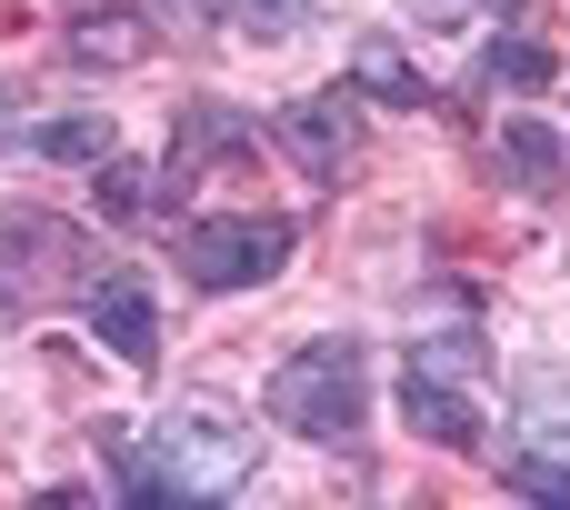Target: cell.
<instances>
[{
  "label": "cell",
  "mask_w": 570,
  "mask_h": 510,
  "mask_svg": "<svg viewBox=\"0 0 570 510\" xmlns=\"http://www.w3.org/2000/svg\"><path fill=\"white\" fill-rule=\"evenodd\" d=\"M281 140L301 150V170H341V160H351V100L331 90V100H301V110H281Z\"/></svg>",
  "instance_id": "6"
},
{
  "label": "cell",
  "mask_w": 570,
  "mask_h": 510,
  "mask_svg": "<svg viewBox=\"0 0 570 510\" xmlns=\"http://www.w3.org/2000/svg\"><path fill=\"white\" fill-rule=\"evenodd\" d=\"M90 331H100L110 361L150 371V361H160V301H150V281H100V291H90Z\"/></svg>",
  "instance_id": "4"
},
{
  "label": "cell",
  "mask_w": 570,
  "mask_h": 510,
  "mask_svg": "<svg viewBox=\"0 0 570 510\" xmlns=\"http://www.w3.org/2000/svg\"><path fill=\"white\" fill-rule=\"evenodd\" d=\"M110 461L130 501H230L250 481V431L220 401H180L160 431H120Z\"/></svg>",
  "instance_id": "1"
},
{
  "label": "cell",
  "mask_w": 570,
  "mask_h": 510,
  "mask_svg": "<svg viewBox=\"0 0 570 510\" xmlns=\"http://www.w3.org/2000/svg\"><path fill=\"white\" fill-rule=\"evenodd\" d=\"M461 10H471V0H421V20H461Z\"/></svg>",
  "instance_id": "16"
},
{
  "label": "cell",
  "mask_w": 570,
  "mask_h": 510,
  "mask_svg": "<svg viewBox=\"0 0 570 510\" xmlns=\"http://www.w3.org/2000/svg\"><path fill=\"white\" fill-rule=\"evenodd\" d=\"M401 421H411L421 441H441V451H481V401H471L451 371H411V381H401Z\"/></svg>",
  "instance_id": "5"
},
{
  "label": "cell",
  "mask_w": 570,
  "mask_h": 510,
  "mask_svg": "<svg viewBox=\"0 0 570 510\" xmlns=\"http://www.w3.org/2000/svg\"><path fill=\"white\" fill-rule=\"evenodd\" d=\"M361 90H381V100H401V110H421V70L391 50V40H371L361 50Z\"/></svg>",
  "instance_id": "9"
},
{
  "label": "cell",
  "mask_w": 570,
  "mask_h": 510,
  "mask_svg": "<svg viewBox=\"0 0 570 510\" xmlns=\"http://www.w3.org/2000/svg\"><path fill=\"white\" fill-rule=\"evenodd\" d=\"M30 150H40V160H110V120H100V110H80V120H40Z\"/></svg>",
  "instance_id": "8"
},
{
  "label": "cell",
  "mask_w": 570,
  "mask_h": 510,
  "mask_svg": "<svg viewBox=\"0 0 570 510\" xmlns=\"http://www.w3.org/2000/svg\"><path fill=\"white\" fill-rule=\"evenodd\" d=\"M501 481H511V491H531V501H561V510H570V461H531V451H521Z\"/></svg>",
  "instance_id": "12"
},
{
  "label": "cell",
  "mask_w": 570,
  "mask_h": 510,
  "mask_svg": "<svg viewBox=\"0 0 570 510\" xmlns=\"http://www.w3.org/2000/svg\"><path fill=\"white\" fill-rule=\"evenodd\" d=\"M281 261H291V220H271V210H230V220H190L180 231V271L200 291H250Z\"/></svg>",
  "instance_id": "3"
},
{
  "label": "cell",
  "mask_w": 570,
  "mask_h": 510,
  "mask_svg": "<svg viewBox=\"0 0 570 510\" xmlns=\"http://www.w3.org/2000/svg\"><path fill=\"white\" fill-rule=\"evenodd\" d=\"M501 170L531 180V190H551V180H561V140H551L541 120H511V130H501Z\"/></svg>",
  "instance_id": "7"
},
{
  "label": "cell",
  "mask_w": 570,
  "mask_h": 510,
  "mask_svg": "<svg viewBox=\"0 0 570 510\" xmlns=\"http://www.w3.org/2000/svg\"><path fill=\"white\" fill-rule=\"evenodd\" d=\"M100 200H110V220H140V210H150V170H140V160H110Z\"/></svg>",
  "instance_id": "13"
},
{
  "label": "cell",
  "mask_w": 570,
  "mask_h": 510,
  "mask_svg": "<svg viewBox=\"0 0 570 510\" xmlns=\"http://www.w3.org/2000/svg\"><path fill=\"white\" fill-rule=\"evenodd\" d=\"M411 371H451V381H461V371H481V341H471V331H441V341L411 351Z\"/></svg>",
  "instance_id": "14"
},
{
  "label": "cell",
  "mask_w": 570,
  "mask_h": 510,
  "mask_svg": "<svg viewBox=\"0 0 570 510\" xmlns=\"http://www.w3.org/2000/svg\"><path fill=\"white\" fill-rule=\"evenodd\" d=\"M261 401H271V421L301 431V441H351L361 411H371V381H361V351H351V341H311V351H291V361L271 371Z\"/></svg>",
  "instance_id": "2"
},
{
  "label": "cell",
  "mask_w": 570,
  "mask_h": 510,
  "mask_svg": "<svg viewBox=\"0 0 570 510\" xmlns=\"http://www.w3.org/2000/svg\"><path fill=\"white\" fill-rule=\"evenodd\" d=\"M230 140H240V120H230V110L210 100V110L190 120V140H180V160H200V150H230Z\"/></svg>",
  "instance_id": "15"
},
{
  "label": "cell",
  "mask_w": 570,
  "mask_h": 510,
  "mask_svg": "<svg viewBox=\"0 0 570 510\" xmlns=\"http://www.w3.org/2000/svg\"><path fill=\"white\" fill-rule=\"evenodd\" d=\"M491 80H511V90H541V80H551V50H541V40H501V50H491Z\"/></svg>",
  "instance_id": "11"
},
{
  "label": "cell",
  "mask_w": 570,
  "mask_h": 510,
  "mask_svg": "<svg viewBox=\"0 0 570 510\" xmlns=\"http://www.w3.org/2000/svg\"><path fill=\"white\" fill-rule=\"evenodd\" d=\"M301 10H311V0H230V30H240V40H291Z\"/></svg>",
  "instance_id": "10"
}]
</instances>
